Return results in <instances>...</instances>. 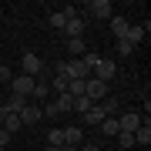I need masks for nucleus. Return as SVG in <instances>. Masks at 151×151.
<instances>
[{"instance_id":"nucleus-6","label":"nucleus","mask_w":151,"mask_h":151,"mask_svg":"<svg viewBox=\"0 0 151 151\" xmlns=\"http://www.w3.org/2000/svg\"><path fill=\"white\" fill-rule=\"evenodd\" d=\"M10 91H14V94H20V97H30V94H34V77H27V74H14Z\"/></svg>"},{"instance_id":"nucleus-21","label":"nucleus","mask_w":151,"mask_h":151,"mask_svg":"<svg viewBox=\"0 0 151 151\" xmlns=\"http://www.w3.org/2000/svg\"><path fill=\"white\" fill-rule=\"evenodd\" d=\"M70 111H77V114L84 118V114L91 111V101H87V97H74V108H70Z\"/></svg>"},{"instance_id":"nucleus-23","label":"nucleus","mask_w":151,"mask_h":151,"mask_svg":"<svg viewBox=\"0 0 151 151\" xmlns=\"http://www.w3.org/2000/svg\"><path fill=\"white\" fill-rule=\"evenodd\" d=\"M81 60H84V64H87V67H91V70H94V64H97V60H101V57H97V54H94V50H87V54H84Z\"/></svg>"},{"instance_id":"nucleus-22","label":"nucleus","mask_w":151,"mask_h":151,"mask_svg":"<svg viewBox=\"0 0 151 151\" xmlns=\"http://www.w3.org/2000/svg\"><path fill=\"white\" fill-rule=\"evenodd\" d=\"M64 24H67L64 10H54V14H50V27H60V30H64Z\"/></svg>"},{"instance_id":"nucleus-3","label":"nucleus","mask_w":151,"mask_h":151,"mask_svg":"<svg viewBox=\"0 0 151 151\" xmlns=\"http://www.w3.org/2000/svg\"><path fill=\"white\" fill-rule=\"evenodd\" d=\"M40 70H44V60H40L37 54H30V50H27V54L20 57V74H27V77H34V81H37Z\"/></svg>"},{"instance_id":"nucleus-10","label":"nucleus","mask_w":151,"mask_h":151,"mask_svg":"<svg viewBox=\"0 0 151 151\" xmlns=\"http://www.w3.org/2000/svg\"><path fill=\"white\" fill-rule=\"evenodd\" d=\"M104 118H108V114L101 111V104H91V111H87V114H84L81 121L87 124V128H101V121H104Z\"/></svg>"},{"instance_id":"nucleus-5","label":"nucleus","mask_w":151,"mask_h":151,"mask_svg":"<svg viewBox=\"0 0 151 151\" xmlns=\"http://www.w3.org/2000/svg\"><path fill=\"white\" fill-rule=\"evenodd\" d=\"M64 70H67V77H70V81H87V77H91V67H87L81 57L67 60V64H64Z\"/></svg>"},{"instance_id":"nucleus-1","label":"nucleus","mask_w":151,"mask_h":151,"mask_svg":"<svg viewBox=\"0 0 151 151\" xmlns=\"http://www.w3.org/2000/svg\"><path fill=\"white\" fill-rule=\"evenodd\" d=\"M114 74H118V60H111V57H101L94 64V70H91V77H97V81H104V84H111Z\"/></svg>"},{"instance_id":"nucleus-15","label":"nucleus","mask_w":151,"mask_h":151,"mask_svg":"<svg viewBox=\"0 0 151 151\" xmlns=\"http://www.w3.org/2000/svg\"><path fill=\"white\" fill-rule=\"evenodd\" d=\"M54 104H57V111H60V114H67L70 108H74V97L64 91V94H57V101H54Z\"/></svg>"},{"instance_id":"nucleus-32","label":"nucleus","mask_w":151,"mask_h":151,"mask_svg":"<svg viewBox=\"0 0 151 151\" xmlns=\"http://www.w3.org/2000/svg\"><path fill=\"white\" fill-rule=\"evenodd\" d=\"M0 151H4V148H0Z\"/></svg>"},{"instance_id":"nucleus-9","label":"nucleus","mask_w":151,"mask_h":151,"mask_svg":"<svg viewBox=\"0 0 151 151\" xmlns=\"http://www.w3.org/2000/svg\"><path fill=\"white\" fill-rule=\"evenodd\" d=\"M60 131H64V145L81 148V141H84V128L81 124H70V128H60Z\"/></svg>"},{"instance_id":"nucleus-20","label":"nucleus","mask_w":151,"mask_h":151,"mask_svg":"<svg viewBox=\"0 0 151 151\" xmlns=\"http://www.w3.org/2000/svg\"><path fill=\"white\" fill-rule=\"evenodd\" d=\"M47 145L60 148V145H64V131H60V128H50V131H47Z\"/></svg>"},{"instance_id":"nucleus-8","label":"nucleus","mask_w":151,"mask_h":151,"mask_svg":"<svg viewBox=\"0 0 151 151\" xmlns=\"http://www.w3.org/2000/svg\"><path fill=\"white\" fill-rule=\"evenodd\" d=\"M84 27H87V20H84V17H70V20L64 24V37H67V40L81 37V34H84Z\"/></svg>"},{"instance_id":"nucleus-2","label":"nucleus","mask_w":151,"mask_h":151,"mask_svg":"<svg viewBox=\"0 0 151 151\" xmlns=\"http://www.w3.org/2000/svg\"><path fill=\"white\" fill-rule=\"evenodd\" d=\"M17 118H20L24 128H37V124L44 121V108H40V104H34V101H27V108L17 114Z\"/></svg>"},{"instance_id":"nucleus-24","label":"nucleus","mask_w":151,"mask_h":151,"mask_svg":"<svg viewBox=\"0 0 151 151\" xmlns=\"http://www.w3.org/2000/svg\"><path fill=\"white\" fill-rule=\"evenodd\" d=\"M14 81V74H10V67H4L0 64V84H10Z\"/></svg>"},{"instance_id":"nucleus-25","label":"nucleus","mask_w":151,"mask_h":151,"mask_svg":"<svg viewBox=\"0 0 151 151\" xmlns=\"http://www.w3.org/2000/svg\"><path fill=\"white\" fill-rule=\"evenodd\" d=\"M131 50H134V47H131V44H128V40H118V54H121V57H128V54H131Z\"/></svg>"},{"instance_id":"nucleus-28","label":"nucleus","mask_w":151,"mask_h":151,"mask_svg":"<svg viewBox=\"0 0 151 151\" xmlns=\"http://www.w3.org/2000/svg\"><path fill=\"white\" fill-rule=\"evenodd\" d=\"M7 114H10V111H7L4 104H0V124H4V118H7Z\"/></svg>"},{"instance_id":"nucleus-14","label":"nucleus","mask_w":151,"mask_h":151,"mask_svg":"<svg viewBox=\"0 0 151 151\" xmlns=\"http://www.w3.org/2000/svg\"><path fill=\"white\" fill-rule=\"evenodd\" d=\"M124 40H128L131 47H134V44H141V40H145V27H128V34H124Z\"/></svg>"},{"instance_id":"nucleus-19","label":"nucleus","mask_w":151,"mask_h":151,"mask_svg":"<svg viewBox=\"0 0 151 151\" xmlns=\"http://www.w3.org/2000/svg\"><path fill=\"white\" fill-rule=\"evenodd\" d=\"M101 131H104L108 138H114V134H118V118H104V121H101Z\"/></svg>"},{"instance_id":"nucleus-18","label":"nucleus","mask_w":151,"mask_h":151,"mask_svg":"<svg viewBox=\"0 0 151 151\" xmlns=\"http://www.w3.org/2000/svg\"><path fill=\"white\" fill-rule=\"evenodd\" d=\"M67 50H70V54H74V57H84V54H87V47H84V40H81V37L67 40Z\"/></svg>"},{"instance_id":"nucleus-27","label":"nucleus","mask_w":151,"mask_h":151,"mask_svg":"<svg viewBox=\"0 0 151 151\" xmlns=\"http://www.w3.org/2000/svg\"><path fill=\"white\" fill-rule=\"evenodd\" d=\"M77 151H101V148H97V145H81Z\"/></svg>"},{"instance_id":"nucleus-26","label":"nucleus","mask_w":151,"mask_h":151,"mask_svg":"<svg viewBox=\"0 0 151 151\" xmlns=\"http://www.w3.org/2000/svg\"><path fill=\"white\" fill-rule=\"evenodd\" d=\"M7 145H10V134H7V131H4V128H0V148H4V151H7Z\"/></svg>"},{"instance_id":"nucleus-33","label":"nucleus","mask_w":151,"mask_h":151,"mask_svg":"<svg viewBox=\"0 0 151 151\" xmlns=\"http://www.w3.org/2000/svg\"><path fill=\"white\" fill-rule=\"evenodd\" d=\"M145 151H148V148H145Z\"/></svg>"},{"instance_id":"nucleus-13","label":"nucleus","mask_w":151,"mask_h":151,"mask_svg":"<svg viewBox=\"0 0 151 151\" xmlns=\"http://www.w3.org/2000/svg\"><path fill=\"white\" fill-rule=\"evenodd\" d=\"M101 111L108 114V118H118V97H111V94H108V97L101 101Z\"/></svg>"},{"instance_id":"nucleus-4","label":"nucleus","mask_w":151,"mask_h":151,"mask_svg":"<svg viewBox=\"0 0 151 151\" xmlns=\"http://www.w3.org/2000/svg\"><path fill=\"white\" fill-rule=\"evenodd\" d=\"M87 14H91L94 20H111L114 7H111V0H91V4H87Z\"/></svg>"},{"instance_id":"nucleus-31","label":"nucleus","mask_w":151,"mask_h":151,"mask_svg":"<svg viewBox=\"0 0 151 151\" xmlns=\"http://www.w3.org/2000/svg\"><path fill=\"white\" fill-rule=\"evenodd\" d=\"M0 64H4V57H0Z\"/></svg>"},{"instance_id":"nucleus-30","label":"nucleus","mask_w":151,"mask_h":151,"mask_svg":"<svg viewBox=\"0 0 151 151\" xmlns=\"http://www.w3.org/2000/svg\"><path fill=\"white\" fill-rule=\"evenodd\" d=\"M44 151H60V148H54V145H47V148H44Z\"/></svg>"},{"instance_id":"nucleus-29","label":"nucleus","mask_w":151,"mask_h":151,"mask_svg":"<svg viewBox=\"0 0 151 151\" xmlns=\"http://www.w3.org/2000/svg\"><path fill=\"white\" fill-rule=\"evenodd\" d=\"M60 151H77V148H70V145H60Z\"/></svg>"},{"instance_id":"nucleus-11","label":"nucleus","mask_w":151,"mask_h":151,"mask_svg":"<svg viewBox=\"0 0 151 151\" xmlns=\"http://www.w3.org/2000/svg\"><path fill=\"white\" fill-rule=\"evenodd\" d=\"M128 27H131V24L124 20V17H111V30H114V37H118V40H124V34H128Z\"/></svg>"},{"instance_id":"nucleus-16","label":"nucleus","mask_w":151,"mask_h":151,"mask_svg":"<svg viewBox=\"0 0 151 151\" xmlns=\"http://www.w3.org/2000/svg\"><path fill=\"white\" fill-rule=\"evenodd\" d=\"M114 138H118V148H121V151H134V138H131L128 131H118Z\"/></svg>"},{"instance_id":"nucleus-12","label":"nucleus","mask_w":151,"mask_h":151,"mask_svg":"<svg viewBox=\"0 0 151 151\" xmlns=\"http://www.w3.org/2000/svg\"><path fill=\"white\" fill-rule=\"evenodd\" d=\"M131 138H134V145L148 148V145H151V128H145V124H141V128H138V131H134V134H131Z\"/></svg>"},{"instance_id":"nucleus-17","label":"nucleus","mask_w":151,"mask_h":151,"mask_svg":"<svg viewBox=\"0 0 151 151\" xmlns=\"http://www.w3.org/2000/svg\"><path fill=\"white\" fill-rule=\"evenodd\" d=\"M20 128H24V124H20L17 114H7V118H4V131H7V134H14V131H20Z\"/></svg>"},{"instance_id":"nucleus-7","label":"nucleus","mask_w":151,"mask_h":151,"mask_svg":"<svg viewBox=\"0 0 151 151\" xmlns=\"http://www.w3.org/2000/svg\"><path fill=\"white\" fill-rule=\"evenodd\" d=\"M141 128V114L138 111H124L118 118V131H128V134H134V131Z\"/></svg>"}]
</instances>
